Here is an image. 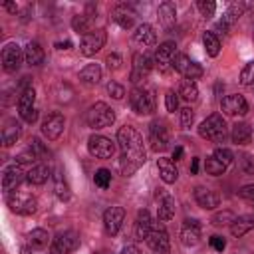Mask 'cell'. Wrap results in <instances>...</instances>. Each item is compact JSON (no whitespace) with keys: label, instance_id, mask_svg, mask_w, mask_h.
<instances>
[{"label":"cell","instance_id":"obj_38","mask_svg":"<svg viewBox=\"0 0 254 254\" xmlns=\"http://www.w3.org/2000/svg\"><path fill=\"white\" fill-rule=\"evenodd\" d=\"M202 44H204L206 56H210V58H216V56H218V52H220V42H218V38H216L212 32H204V34H202Z\"/></svg>","mask_w":254,"mask_h":254},{"label":"cell","instance_id":"obj_60","mask_svg":"<svg viewBox=\"0 0 254 254\" xmlns=\"http://www.w3.org/2000/svg\"><path fill=\"white\" fill-rule=\"evenodd\" d=\"M198 173V159H192L190 161V175H196Z\"/></svg>","mask_w":254,"mask_h":254},{"label":"cell","instance_id":"obj_21","mask_svg":"<svg viewBox=\"0 0 254 254\" xmlns=\"http://www.w3.org/2000/svg\"><path fill=\"white\" fill-rule=\"evenodd\" d=\"M175 54H177V44H175V42H163V44L155 50V62L159 64L161 69H167V67L171 65Z\"/></svg>","mask_w":254,"mask_h":254},{"label":"cell","instance_id":"obj_16","mask_svg":"<svg viewBox=\"0 0 254 254\" xmlns=\"http://www.w3.org/2000/svg\"><path fill=\"white\" fill-rule=\"evenodd\" d=\"M95 14H97V8H95L93 4H87V6H85V12L75 14V16L71 18V28H73V32H77V34H81V36L89 34V28H91V24H93V18H97Z\"/></svg>","mask_w":254,"mask_h":254},{"label":"cell","instance_id":"obj_30","mask_svg":"<svg viewBox=\"0 0 254 254\" xmlns=\"http://www.w3.org/2000/svg\"><path fill=\"white\" fill-rule=\"evenodd\" d=\"M24 60L28 65H40L44 62V48L38 42H28L24 48Z\"/></svg>","mask_w":254,"mask_h":254},{"label":"cell","instance_id":"obj_50","mask_svg":"<svg viewBox=\"0 0 254 254\" xmlns=\"http://www.w3.org/2000/svg\"><path fill=\"white\" fill-rule=\"evenodd\" d=\"M105 64H107V67H109L111 71H117V69L121 67V64H123V58L113 52V54H109V56L105 58Z\"/></svg>","mask_w":254,"mask_h":254},{"label":"cell","instance_id":"obj_28","mask_svg":"<svg viewBox=\"0 0 254 254\" xmlns=\"http://www.w3.org/2000/svg\"><path fill=\"white\" fill-rule=\"evenodd\" d=\"M34 103H36V91H34V87H24L22 93H20V97H18V111H20V115L24 117L32 109H36Z\"/></svg>","mask_w":254,"mask_h":254},{"label":"cell","instance_id":"obj_17","mask_svg":"<svg viewBox=\"0 0 254 254\" xmlns=\"http://www.w3.org/2000/svg\"><path fill=\"white\" fill-rule=\"evenodd\" d=\"M24 171H22V167L20 165H10V167H6L4 169V173H2V189L6 190V192H10V190H14L22 181H24Z\"/></svg>","mask_w":254,"mask_h":254},{"label":"cell","instance_id":"obj_48","mask_svg":"<svg viewBox=\"0 0 254 254\" xmlns=\"http://www.w3.org/2000/svg\"><path fill=\"white\" fill-rule=\"evenodd\" d=\"M107 93L113 97V99H123L125 97V87L117 81H109L107 83Z\"/></svg>","mask_w":254,"mask_h":254},{"label":"cell","instance_id":"obj_15","mask_svg":"<svg viewBox=\"0 0 254 254\" xmlns=\"http://www.w3.org/2000/svg\"><path fill=\"white\" fill-rule=\"evenodd\" d=\"M149 143H151L153 151H165L169 147V131H167L165 123L153 121L149 125Z\"/></svg>","mask_w":254,"mask_h":254},{"label":"cell","instance_id":"obj_32","mask_svg":"<svg viewBox=\"0 0 254 254\" xmlns=\"http://www.w3.org/2000/svg\"><path fill=\"white\" fill-rule=\"evenodd\" d=\"M242 12H244V4H232V6L222 14V20L218 22V28H220V30H228V28L242 16Z\"/></svg>","mask_w":254,"mask_h":254},{"label":"cell","instance_id":"obj_58","mask_svg":"<svg viewBox=\"0 0 254 254\" xmlns=\"http://www.w3.org/2000/svg\"><path fill=\"white\" fill-rule=\"evenodd\" d=\"M56 48H58V50H69V48H71V42H69V40H64V42H56Z\"/></svg>","mask_w":254,"mask_h":254},{"label":"cell","instance_id":"obj_51","mask_svg":"<svg viewBox=\"0 0 254 254\" xmlns=\"http://www.w3.org/2000/svg\"><path fill=\"white\" fill-rule=\"evenodd\" d=\"M177 95L179 93H175V91H167V95H165V105H167V111H171V113H175L177 107H179V97Z\"/></svg>","mask_w":254,"mask_h":254},{"label":"cell","instance_id":"obj_3","mask_svg":"<svg viewBox=\"0 0 254 254\" xmlns=\"http://www.w3.org/2000/svg\"><path fill=\"white\" fill-rule=\"evenodd\" d=\"M85 119H87V125H89V127H93V129H103V127H109V125L115 121V111H113L107 103L97 101V103H93V105L89 107Z\"/></svg>","mask_w":254,"mask_h":254},{"label":"cell","instance_id":"obj_6","mask_svg":"<svg viewBox=\"0 0 254 254\" xmlns=\"http://www.w3.org/2000/svg\"><path fill=\"white\" fill-rule=\"evenodd\" d=\"M79 246V234L75 230H65L60 232L52 244H50V254H69Z\"/></svg>","mask_w":254,"mask_h":254},{"label":"cell","instance_id":"obj_23","mask_svg":"<svg viewBox=\"0 0 254 254\" xmlns=\"http://www.w3.org/2000/svg\"><path fill=\"white\" fill-rule=\"evenodd\" d=\"M153 226L155 224H153V218H151L149 210H139L137 218H135V236H137V240H147Z\"/></svg>","mask_w":254,"mask_h":254},{"label":"cell","instance_id":"obj_35","mask_svg":"<svg viewBox=\"0 0 254 254\" xmlns=\"http://www.w3.org/2000/svg\"><path fill=\"white\" fill-rule=\"evenodd\" d=\"M79 79L87 85H95L101 79V67L97 64H87L81 71H79Z\"/></svg>","mask_w":254,"mask_h":254},{"label":"cell","instance_id":"obj_57","mask_svg":"<svg viewBox=\"0 0 254 254\" xmlns=\"http://www.w3.org/2000/svg\"><path fill=\"white\" fill-rule=\"evenodd\" d=\"M119 254H141V250L137 248V246H133V244H129V246H125Z\"/></svg>","mask_w":254,"mask_h":254},{"label":"cell","instance_id":"obj_34","mask_svg":"<svg viewBox=\"0 0 254 254\" xmlns=\"http://www.w3.org/2000/svg\"><path fill=\"white\" fill-rule=\"evenodd\" d=\"M54 190H56V196L60 200H69L71 190H69V185H67V181L64 177V171H58L54 175Z\"/></svg>","mask_w":254,"mask_h":254},{"label":"cell","instance_id":"obj_43","mask_svg":"<svg viewBox=\"0 0 254 254\" xmlns=\"http://www.w3.org/2000/svg\"><path fill=\"white\" fill-rule=\"evenodd\" d=\"M234 218H236V216H234L230 210H220V212H216V214L212 216L210 222H212L214 226H222V224H232Z\"/></svg>","mask_w":254,"mask_h":254},{"label":"cell","instance_id":"obj_1","mask_svg":"<svg viewBox=\"0 0 254 254\" xmlns=\"http://www.w3.org/2000/svg\"><path fill=\"white\" fill-rule=\"evenodd\" d=\"M117 143H119V147L123 151V155L119 159V171H121V175L129 177V175H133L145 163L143 137H141V133L135 127L123 125L117 131Z\"/></svg>","mask_w":254,"mask_h":254},{"label":"cell","instance_id":"obj_8","mask_svg":"<svg viewBox=\"0 0 254 254\" xmlns=\"http://www.w3.org/2000/svg\"><path fill=\"white\" fill-rule=\"evenodd\" d=\"M153 67V58L145 52H137L133 56V69H131V83H141L147 79L149 71Z\"/></svg>","mask_w":254,"mask_h":254},{"label":"cell","instance_id":"obj_13","mask_svg":"<svg viewBox=\"0 0 254 254\" xmlns=\"http://www.w3.org/2000/svg\"><path fill=\"white\" fill-rule=\"evenodd\" d=\"M147 244L151 250H155L157 254H169L171 250V240H169V234L163 226H153V230L149 232L147 236Z\"/></svg>","mask_w":254,"mask_h":254},{"label":"cell","instance_id":"obj_18","mask_svg":"<svg viewBox=\"0 0 254 254\" xmlns=\"http://www.w3.org/2000/svg\"><path fill=\"white\" fill-rule=\"evenodd\" d=\"M200 240V224L194 218H187L181 228V242L185 246H196Z\"/></svg>","mask_w":254,"mask_h":254},{"label":"cell","instance_id":"obj_47","mask_svg":"<svg viewBox=\"0 0 254 254\" xmlns=\"http://www.w3.org/2000/svg\"><path fill=\"white\" fill-rule=\"evenodd\" d=\"M214 157H216V159H218L222 165H226V167H228V165L234 161L232 151H230V149H226V147H218V149L214 151Z\"/></svg>","mask_w":254,"mask_h":254},{"label":"cell","instance_id":"obj_22","mask_svg":"<svg viewBox=\"0 0 254 254\" xmlns=\"http://www.w3.org/2000/svg\"><path fill=\"white\" fill-rule=\"evenodd\" d=\"M157 169H159V175H161L163 183H167V185H171L179 179V169H177L173 159H167V157L157 159Z\"/></svg>","mask_w":254,"mask_h":254},{"label":"cell","instance_id":"obj_20","mask_svg":"<svg viewBox=\"0 0 254 254\" xmlns=\"http://www.w3.org/2000/svg\"><path fill=\"white\" fill-rule=\"evenodd\" d=\"M194 200H196L198 206H202L206 210H212L220 204V196L212 189H206V187H196L194 189Z\"/></svg>","mask_w":254,"mask_h":254},{"label":"cell","instance_id":"obj_27","mask_svg":"<svg viewBox=\"0 0 254 254\" xmlns=\"http://www.w3.org/2000/svg\"><path fill=\"white\" fill-rule=\"evenodd\" d=\"M157 16H159V22L165 26V28H171L175 22H177V6L173 2H163L159 4V10H157Z\"/></svg>","mask_w":254,"mask_h":254},{"label":"cell","instance_id":"obj_2","mask_svg":"<svg viewBox=\"0 0 254 254\" xmlns=\"http://www.w3.org/2000/svg\"><path fill=\"white\" fill-rule=\"evenodd\" d=\"M198 135H200L202 139L212 141V143H222L224 137H226V123H224L222 115H218V113L208 115V117L200 123Z\"/></svg>","mask_w":254,"mask_h":254},{"label":"cell","instance_id":"obj_52","mask_svg":"<svg viewBox=\"0 0 254 254\" xmlns=\"http://www.w3.org/2000/svg\"><path fill=\"white\" fill-rule=\"evenodd\" d=\"M238 196L250 204H254V185H244L240 190H238Z\"/></svg>","mask_w":254,"mask_h":254},{"label":"cell","instance_id":"obj_45","mask_svg":"<svg viewBox=\"0 0 254 254\" xmlns=\"http://www.w3.org/2000/svg\"><path fill=\"white\" fill-rule=\"evenodd\" d=\"M196 8H198V12H200L204 18H210V16H214L216 4H214L212 0H198V2H196Z\"/></svg>","mask_w":254,"mask_h":254},{"label":"cell","instance_id":"obj_59","mask_svg":"<svg viewBox=\"0 0 254 254\" xmlns=\"http://www.w3.org/2000/svg\"><path fill=\"white\" fill-rule=\"evenodd\" d=\"M181 157H183V147H175V151H173V157H171V159L181 161Z\"/></svg>","mask_w":254,"mask_h":254},{"label":"cell","instance_id":"obj_7","mask_svg":"<svg viewBox=\"0 0 254 254\" xmlns=\"http://www.w3.org/2000/svg\"><path fill=\"white\" fill-rule=\"evenodd\" d=\"M87 151L95 159H111L115 153V145L111 139H107L103 135H91L87 139Z\"/></svg>","mask_w":254,"mask_h":254},{"label":"cell","instance_id":"obj_5","mask_svg":"<svg viewBox=\"0 0 254 254\" xmlns=\"http://www.w3.org/2000/svg\"><path fill=\"white\" fill-rule=\"evenodd\" d=\"M129 103H131L133 111L139 115H151L155 111V99H153L151 91H147L145 87H135L129 95Z\"/></svg>","mask_w":254,"mask_h":254},{"label":"cell","instance_id":"obj_42","mask_svg":"<svg viewBox=\"0 0 254 254\" xmlns=\"http://www.w3.org/2000/svg\"><path fill=\"white\" fill-rule=\"evenodd\" d=\"M189 65H190L189 56H185V54H175V58H173V62H171V67H173L175 71H179V73L183 75Z\"/></svg>","mask_w":254,"mask_h":254},{"label":"cell","instance_id":"obj_62","mask_svg":"<svg viewBox=\"0 0 254 254\" xmlns=\"http://www.w3.org/2000/svg\"><path fill=\"white\" fill-rule=\"evenodd\" d=\"M20 254H32V250H30V248H26V246H24V248H22V250H20Z\"/></svg>","mask_w":254,"mask_h":254},{"label":"cell","instance_id":"obj_33","mask_svg":"<svg viewBox=\"0 0 254 254\" xmlns=\"http://www.w3.org/2000/svg\"><path fill=\"white\" fill-rule=\"evenodd\" d=\"M230 137H232V143H236V145H248L252 139V129L246 123H236L232 127Z\"/></svg>","mask_w":254,"mask_h":254},{"label":"cell","instance_id":"obj_11","mask_svg":"<svg viewBox=\"0 0 254 254\" xmlns=\"http://www.w3.org/2000/svg\"><path fill=\"white\" fill-rule=\"evenodd\" d=\"M22 56H24V52L18 44H14V42L6 44L2 48V67H4V71H8V73L16 71L22 64Z\"/></svg>","mask_w":254,"mask_h":254},{"label":"cell","instance_id":"obj_36","mask_svg":"<svg viewBox=\"0 0 254 254\" xmlns=\"http://www.w3.org/2000/svg\"><path fill=\"white\" fill-rule=\"evenodd\" d=\"M48 240H50V236H48V232H46L44 228H34V230L28 234V242H30V246L36 248V250L46 248V246H48Z\"/></svg>","mask_w":254,"mask_h":254},{"label":"cell","instance_id":"obj_53","mask_svg":"<svg viewBox=\"0 0 254 254\" xmlns=\"http://www.w3.org/2000/svg\"><path fill=\"white\" fill-rule=\"evenodd\" d=\"M34 161H36V155H34L30 149L24 151V153H20V155L16 157V165H20V167H22V165H32Z\"/></svg>","mask_w":254,"mask_h":254},{"label":"cell","instance_id":"obj_12","mask_svg":"<svg viewBox=\"0 0 254 254\" xmlns=\"http://www.w3.org/2000/svg\"><path fill=\"white\" fill-rule=\"evenodd\" d=\"M220 109H222V113H226V115H230V117H242V115L248 113V103H246V99H244L242 95L234 93V95L222 97Z\"/></svg>","mask_w":254,"mask_h":254},{"label":"cell","instance_id":"obj_9","mask_svg":"<svg viewBox=\"0 0 254 254\" xmlns=\"http://www.w3.org/2000/svg\"><path fill=\"white\" fill-rule=\"evenodd\" d=\"M105 40H107L105 30H101V28H99V30H93V32L81 36L79 50H81L83 56H93V54H97V52L105 46Z\"/></svg>","mask_w":254,"mask_h":254},{"label":"cell","instance_id":"obj_61","mask_svg":"<svg viewBox=\"0 0 254 254\" xmlns=\"http://www.w3.org/2000/svg\"><path fill=\"white\" fill-rule=\"evenodd\" d=\"M4 8H6L8 12H16V10H18V8H16V4H10V2H8V4H4Z\"/></svg>","mask_w":254,"mask_h":254},{"label":"cell","instance_id":"obj_40","mask_svg":"<svg viewBox=\"0 0 254 254\" xmlns=\"http://www.w3.org/2000/svg\"><path fill=\"white\" fill-rule=\"evenodd\" d=\"M28 149L36 155V159H48V157L52 155V153H50V149H48V147H46L38 137H34V139L30 141V147H28Z\"/></svg>","mask_w":254,"mask_h":254},{"label":"cell","instance_id":"obj_55","mask_svg":"<svg viewBox=\"0 0 254 254\" xmlns=\"http://www.w3.org/2000/svg\"><path fill=\"white\" fill-rule=\"evenodd\" d=\"M208 244L216 250V252H222L224 248H226V240L222 238V236H218V234H214V236H210V240H208Z\"/></svg>","mask_w":254,"mask_h":254},{"label":"cell","instance_id":"obj_44","mask_svg":"<svg viewBox=\"0 0 254 254\" xmlns=\"http://www.w3.org/2000/svg\"><path fill=\"white\" fill-rule=\"evenodd\" d=\"M240 83L242 85H252L254 83V62H248L242 71H240Z\"/></svg>","mask_w":254,"mask_h":254},{"label":"cell","instance_id":"obj_63","mask_svg":"<svg viewBox=\"0 0 254 254\" xmlns=\"http://www.w3.org/2000/svg\"><path fill=\"white\" fill-rule=\"evenodd\" d=\"M97 254H101V252H97Z\"/></svg>","mask_w":254,"mask_h":254},{"label":"cell","instance_id":"obj_46","mask_svg":"<svg viewBox=\"0 0 254 254\" xmlns=\"http://www.w3.org/2000/svg\"><path fill=\"white\" fill-rule=\"evenodd\" d=\"M202 75V67L198 65V64H194V62H190V65L185 69V73H183V77L185 79H189V81H194V79H198Z\"/></svg>","mask_w":254,"mask_h":254},{"label":"cell","instance_id":"obj_31","mask_svg":"<svg viewBox=\"0 0 254 254\" xmlns=\"http://www.w3.org/2000/svg\"><path fill=\"white\" fill-rule=\"evenodd\" d=\"M20 133H22V127L18 121H6V127L2 129V145L4 147H12L18 139H20Z\"/></svg>","mask_w":254,"mask_h":254},{"label":"cell","instance_id":"obj_39","mask_svg":"<svg viewBox=\"0 0 254 254\" xmlns=\"http://www.w3.org/2000/svg\"><path fill=\"white\" fill-rule=\"evenodd\" d=\"M204 171H206L208 175H212V177H218V175H224L226 165H222L214 155H210V157L204 159Z\"/></svg>","mask_w":254,"mask_h":254},{"label":"cell","instance_id":"obj_25","mask_svg":"<svg viewBox=\"0 0 254 254\" xmlns=\"http://www.w3.org/2000/svg\"><path fill=\"white\" fill-rule=\"evenodd\" d=\"M157 216L161 222H167L175 216V198L167 192H161V198H159V206H157Z\"/></svg>","mask_w":254,"mask_h":254},{"label":"cell","instance_id":"obj_19","mask_svg":"<svg viewBox=\"0 0 254 254\" xmlns=\"http://www.w3.org/2000/svg\"><path fill=\"white\" fill-rule=\"evenodd\" d=\"M111 20H113L119 28L129 30V28H133V24H135V12H133V8H129L127 4H119V6L113 8Z\"/></svg>","mask_w":254,"mask_h":254},{"label":"cell","instance_id":"obj_41","mask_svg":"<svg viewBox=\"0 0 254 254\" xmlns=\"http://www.w3.org/2000/svg\"><path fill=\"white\" fill-rule=\"evenodd\" d=\"M93 183H95V187H99V189H109V185H111V171H107V169H97L95 171V175H93Z\"/></svg>","mask_w":254,"mask_h":254},{"label":"cell","instance_id":"obj_56","mask_svg":"<svg viewBox=\"0 0 254 254\" xmlns=\"http://www.w3.org/2000/svg\"><path fill=\"white\" fill-rule=\"evenodd\" d=\"M22 119H24V121H26V123H34V121H36V119H38V109H32V111H30V113H28V115H24V117H22Z\"/></svg>","mask_w":254,"mask_h":254},{"label":"cell","instance_id":"obj_26","mask_svg":"<svg viewBox=\"0 0 254 254\" xmlns=\"http://www.w3.org/2000/svg\"><path fill=\"white\" fill-rule=\"evenodd\" d=\"M252 228H254V212L242 214V216L234 218V222L230 224V232H232V236H236V238L244 236V234H246L248 230H252Z\"/></svg>","mask_w":254,"mask_h":254},{"label":"cell","instance_id":"obj_10","mask_svg":"<svg viewBox=\"0 0 254 254\" xmlns=\"http://www.w3.org/2000/svg\"><path fill=\"white\" fill-rule=\"evenodd\" d=\"M123 220H125V208L123 206H109L103 212V228H105V232L109 236H115L121 230Z\"/></svg>","mask_w":254,"mask_h":254},{"label":"cell","instance_id":"obj_37","mask_svg":"<svg viewBox=\"0 0 254 254\" xmlns=\"http://www.w3.org/2000/svg\"><path fill=\"white\" fill-rule=\"evenodd\" d=\"M179 95L185 99V101H196L198 97V87L194 81H189V79H183L181 85H179Z\"/></svg>","mask_w":254,"mask_h":254},{"label":"cell","instance_id":"obj_54","mask_svg":"<svg viewBox=\"0 0 254 254\" xmlns=\"http://www.w3.org/2000/svg\"><path fill=\"white\" fill-rule=\"evenodd\" d=\"M192 111H190V107H185L183 111H181V125H183V129H189L190 125H192Z\"/></svg>","mask_w":254,"mask_h":254},{"label":"cell","instance_id":"obj_24","mask_svg":"<svg viewBox=\"0 0 254 254\" xmlns=\"http://www.w3.org/2000/svg\"><path fill=\"white\" fill-rule=\"evenodd\" d=\"M52 177V169L44 163H38V165H32L30 171L26 173V181L30 185H44L48 179Z\"/></svg>","mask_w":254,"mask_h":254},{"label":"cell","instance_id":"obj_4","mask_svg":"<svg viewBox=\"0 0 254 254\" xmlns=\"http://www.w3.org/2000/svg\"><path fill=\"white\" fill-rule=\"evenodd\" d=\"M8 206L16 214L30 216L38 210V200L32 194H26V192H10L8 194Z\"/></svg>","mask_w":254,"mask_h":254},{"label":"cell","instance_id":"obj_49","mask_svg":"<svg viewBox=\"0 0 254 254\" xmlns=\"http://www.w3.org/2000/svg\"><path fill=\"white\" fill-rule=\"evenodd\" d=\"M240 169L248 175H254V155H248V153H242L240 155Z\"/></svg>","mask_w":254,"mask_h":254},{"label":"cell","instance_id":"obj_29","mask_svg":"<svg viewBox=\"0 0 254 254\" xmlns=\"http://www.w3.org/2000/svg\"><path fill=\"white\" fill-rule=\"evenodd\" d=\"M133 40L141 46H153L157 42V32L153 30L151 24H141L133 34Z\"/></svg>","mask_w":254,"mask_h":254},{"label":"cell","instance_id":"obj_14","mask_svg":"<svg viewBox=\"0 0 254 254\" xmlns=\"http://www.w3.org/2000/svg\"><path fill=\"white\" fill-rule=\"evenodd\" d=\"M64 127H65L64 115L58 113V111H54V113H50V115L44 119V123H42V133H44V137H48L50 141H56V139L64 133Z\"/></svg>","mask_w":254,"mask_h":254}]
</instances>
